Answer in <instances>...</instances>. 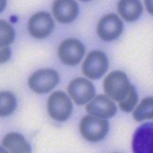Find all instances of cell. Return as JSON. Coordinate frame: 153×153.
<instances>
[{
  "instance_id": "obj_19",
  "label": "cell",
  "mask_w": 153,
  "mask_h": 153,
  "mask_svg": "<svg viewBox=\"0 0 153 153\" xmlns=\"http://www.w3.org/2000/svg\"><path fill=\"white\" fill-rule=\"evenodd\" d=\"M1 48V57H0V60H1V63L3 64L7 61L10 58L11 51L8 47H3Z\"/></svg>"
},
{
  "instance_id": "obj_13",
  "label": "cell",
  "mask_w": 153,
  "mask_h": 153,
  "mask_svg": "<svg viewBox=\"0 0 153 153\" xmlns=\"http://www.w3.org/2000/svg\"><path fill=\"white\" fill-rule=\"evenodd\" d=\"M2 145L9 153H31L30 145L19 133L7 134L3 139Z\"/></svg>"
},
{
  "instance_id": "obj_4",
  "label": "cell",
  "mask_w": 153,
  "mask_h": 153,
  "mask_svg": "<svg viewBox=\"0 0 153 153\" xmlns=\"http://www.w3.org/2000/svg\"><path fill=\"white\" fill-rule=\"evenodd\" d=\"M108 67L109 60L106 55L101 51H92L84 61L82 70L89 79H98L106 73Z\"/></svg>"
},
{
  "instance_id": "obj_3",
  "label": "cell",
  "mask_w": 153,
  "mask_h": 153,
  "mask_svg": "<svg viewBox=\"0 0 153 153\" xmlns=\"http://www.w3.org/2000/svg\"><path fill=\"white\" fill-rule=\"evenodd\" d=\"M73 109L70 98L63 91H56L48 100V111L54 120L64 121L70 116Z\"/></svg>"
},
{
  "instance_id": "obj_11",
  "label": "cell",
  "mask_w": 153,
  "mask_h": 153,
  "mask_svg": "<svg viewBox=\"0 0 153 153\" xmlns=\"http://www.w3.org/2000/svg\"><path fill=\"white\" fill-rule=\"evenodd\" d=\"M85 109L91 115L107 119L112 117L115 114L117 106L108 96L99 95L86 105Z\"/></svg>"
},
{
  "instance_id": "obj_22",
  "label": "cell",
  "mask_w": 153,
  "mask_h": 153,
  "mask_svg": "<svg viewBox=\"0 0 153 153\" xmlns=\"http://www.w3.org/2000/svg\"><path fill=\"white\" fill-rule=\"evenodd\" d=\"M0 151H1V153H9L7 150H6L4 148L2 147L1 148V149H0Z\"/></svg>"
},
{
  "instance_id": "obj_12",
  "label": "cell",
  "mask_w": 153,
  "mask_h": 153,
  "mask_svg": "<svg viewBox=\"0 0 153 153\" xmlns=\"http://www.w3.org/2000/svg\"><path fill=\"white\" fill-rule=\"evenodd\" d=\"M53 12L56 20L62 23L73 21L78 13L77 3L71 0H57L54 1Z\"/></svg>"
},
{
  "instance_id": "obj_6",
  "label": "cell",
  "mask_w": 153,
  "mask_h": 153,
  "mask_svg": "<svg viewBox=\"0 0 153 153\" xmlns=\"http://www.w3.org/2000/svg\"><path fill=\"white\" fill-rule=\"evenodd\" d=\"M85 53L84 45L74 39L63 41L58 48V56L60 60L68 65H76L79 63Z\"/></svg>"
},
{
  "instance_id": "obj_8",
  "label": "cell",
  "mask_w": 153,
  "mask_h": 153,
  "mask_svg": "<svg viewBox=\"0 0 153 153\" xmlns=\"http://www.w3.org/2000/svg\"><path fill=\"white\" fill-rule=\"evenodd\" d=\"M123 24L114 13L104 15L98 22L97 33L104 41H112L118 38L123 31Z\"/></svg>"
},
{
  "instance_id": "obj_7",
  "label": "cell",
  "mask_w": 153,
  "mask_h": 153,
  "mask_svg": "<svg viewBox=\"0 0 153 153\" xmlns=\"http://www.w3.org/2000/svg\"><path fill=\"white\" fill-rule=\"evenodd\" d=\"M68 94L76 104L84 105L95 95V88L90 81L84 78L72 80L68 86Z\"/></svg>"
},
{
  "instance_id": "obj_9",
  "label": "cell",
  "mask_w": 153,
  "mask_h": 153,
  "mask_svg": "<svg viewBox=\"0 0 153 153\" xmlns=\"http://www.w3.org/2000/svg\"><path fill=\"white\" fill-rule=\"evenodd\" d=\"M54 24L51 15L45 12H39L30 17L27 29L29 34L37 39L47 37L53 29Z\"/></svg>"
},
{
  "instance_id": "obj_23",
  "label": "cell",
  "mask_w": 153,
  "mask_h": 153,
  "mask_svg": "<svg viewBox=\"0 0 153 153\" xmlns=\"http://www.w3.org/2000/svg\"><path fill=\"white\" fill-rule=\"evenodd\" d=\"M11 20H12V22H15V21L17 20V17H12Z\"/></svg>"
},
{
  "instance_id": "obj_10",
  "label": "cell",
  "mask_w": 153,
  "mask_h": 153,
  "mask_svg": "<svg viewBox=\"0 0 153 153\" xmlns=\"http://www.w3.org/2000/svg\"><path fill=\"white\" fill-rule=\"evenodd\" d=\"M134 153H153V123H146L135 131L132 139Z\"/></svg>"
},
{
  "instance_id": "obj_21",
  "label": "cell",
  "mask_w": 153,
  "mask_h": 153,
  "mask_svg": "<svg viewBox=\"0 0 153 153\" xmlns=\"http://www.w3.org/2000/svg\"><path fill=\"white\" fill-rule=\"evenodd\" d=\"M1 10L2 11V10L3 9V8L4 7V6H5V4H6V1H1Z\"/></svg>"
},
{
  "instance_id": "obj_14",
  "label": "cell",
  "mask_w": 153,
  "mask_h": 153,
  "mask_svg": "<svg viewBox=\"0 0 153 153\" xmlns=\"http://www.w3.org/2000/svg\"><path fill=\"white\" fill-rule=\"evenodd\" d=\"M118 12L121 17L128 22L138 19L143 12V6L139 1L123 0L118 3Z\"/></svg>"
},
{
  "instance_id": "obj_16",
  "label": "cell",
  "mask_w": 153,
  "mask_h": 153,
  "mask_svg": "<svg viewBox=\"0 0 153 153\" xmlns=\"http://www.w3.org/2000/svg\"><path fill=\"white\" fill-rule=\"evenodd\" d=\"M0 104L1 116H8L12 114L16 108V98L10 91H3L0 95Z\"/></svg>"
},
{
  "instance_id": "obj_1",
  "label": "cell",
  "mask_w": 153,
  "mask_h": 153,
  "mask_svg": "<svg viewBox=\"0 0 153 153\" xmlns=\"http://www.w3.org/2000/svg\"><path fill=\"white\" fill-rule=\"evenodd\" d=\"M131 86L127 75L120 70L110 73L103 82V88L106 95L118 102L126 97Z\"/></svg>"
},
{
  "instance_id": "obj_15",
  "label": "cell",
  "mask_w": 153,
  "mask_h": 153,
  "mask_svg": "<svg viewBox=\"0 0 153 153\" xmlns=\"http://www.w3.org/2000/svg\"><path fill=\"white\" fill-rule=\"evenodd\" d=\"M134 120L138 122L153 119V97L143 99L133 112Z\"/></svg>"
},
{
  "instance_id": "obj_18",
  "label": "cell",
  "mask_w": 153,
  "mask_h": 153,
  "mask_svg": "<svg viewBox=\"0 0 153 153\" xmlns=\"http://www.w3.org/2000/svg\"><path fill=\"white\" fill-rule=\"evenodd\" d=\"M0 29H1V38L0 45L1 47H7L12 43L15 36V31L12 26L5 21L0 22Z\"/></svg>"
},
{
  "instance_id": "obj_17",
  "label": "cell",
  "mask_w": 153,
  "mask_h": 153,
  "mask_svg": "<svg viewBox=\"0 0 153 153\" xmlns=\"http://www.w3.org/2000/svg\"><path fill=\"white\" fill-rule=\"evenodd\" d=\"M139 101V96L134 85H131L129 92L126 97L118 102L120 109L125 112H131L137 105Z\"/></svg>"
},
{
  "instance_id": "obj_20",
  "label": "cell",
  "mask_w": 153,
  "mask_h": 153,
  "mask_svg": "<svg viewBox=\"0 0 153 153\" xmlns=\"http://www.w3.org/2000/svg\"><path fill=\"white\" fill-rule=\"evenodd\" d=\"M145 4L148 12L153 15V1H151V0L148 1L147 0V1H145Z\"/></svg>"
},
{
  "instance_id": "obj_2",
  "label": "cell",
  "mask_w": 153,
  "mask_h": 153,
  "mask_svg": "<svg viewBox=\"0 0 153 153\" xmlns=\"http://www.w3.org/2000/svg\"><path fill=\"white\" fill-rule=\"evenodd\" d=\"M79 129L84 138L90 142L102 140L109 129V122L96 117L86 115L80 122Z\"/></svg>"
},
{
  "instance_id": "obj_5",
  "label": "cell",
  "mask_w": 153,
  "mask_h": 153,
  "mask_svg": "<svg viewBox=\"0 0 153 153\" xmlns=\"http://www.w3.org/2000/svg\"><path fill=\"white\" fill-rule=\"evenodd\" d=\"M59 80V75L56 71L52 69H42L30 76L28 85L37 94H45L53 90L57 85Z\"/></svg>"
}]
</instances>
